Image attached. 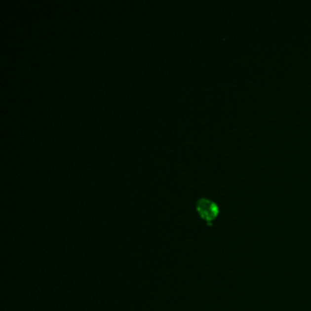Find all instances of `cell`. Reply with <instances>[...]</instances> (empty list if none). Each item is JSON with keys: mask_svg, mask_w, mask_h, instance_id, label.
I'll return each mask as SVG.
<instances>
[{"mask_svg": "<svg viewBox=\"0 0 311 311\" xmlns=\"http://www.w3.org/2000/svg\"><path fill=\"white\" fill-rule=\"evenodd\" d=\"M194 209L200 219L207 228H213L214 224L220 215V207L215 200L209 197L198 198L194 204Z\"/></svg>", "mask_w": 311, "mask_h": 311, "instance_id": "6da1fadb", "label": "cell"}]
</instances>
